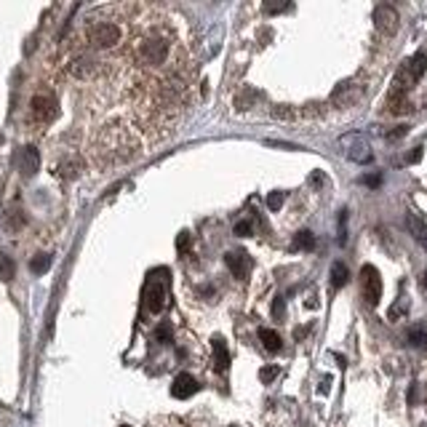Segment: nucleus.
<instances>
[{"mask_svg": "<svg viewBox=\"0 0 427 427\" xmlns=\"http://www.w3.org/2000/svg\"><path fill=\"white\" fill-rule=\"evenodd\" d=\"M166 275H168L166 270L158 272V278H155V272H152V278L144 286V307H147L152 315L161 312L163 307H166V299H168V278H166Z\"/></svg>", "mask_w": 427, "mask_h": 427, "instance_id": "f257e3e1", "label": "nucleus"}, {"mask_svg": "<svg viewBox=\"0 0 427 427\" xmlns=\"http://www.w3.org/2000/svg\"><path fill=\"white\" fill-rule=\"evenodd\" d=\"M339 147L345 150V155L355 163H371L374 161V152H371V144L364 134H345L339 139Z\"/></svg>", "mask_w": 427, "mask_h": 427, "instance_id": "f03ea898", "label": "nucleus"}, {"mask_svg": "<svg viewBox=\"0 0 427 427\" xmlns=\"http://www.w3.org/2000/svg\"><path fill=\"white\" fill-rule=\"evenodd\" d=\"M361 288H364V299L368 305H379V299H382V278H379V270L374 265H364V270H361Z\"/></svg>", "mask_w": 427, "mask_h": 427, "instance_id": "7ed1b4c3", "label": "nucleus"}, {"mask_svg": "<svg viewBox=\"0 0 427 427\" xmlns=\"http://www.w3.org/2000/svg\"><path fill=\"white\" fill-rule=\"evenodd\" d=\"M57 112H59V107H57V99L51 97V94H35L32 97V102H30V115H32V121L35 123H51L57 118Z\"/></svg>", "mask_w": 427, "mask_h": 427, "instance_id": "20e7f679", "label": "nucleus"}, {"mask_svg": "<svg viewBox=\"0 0 427 427\" xmlns=\"http://www.w3.org/2000/svg\"><path fill=\"white\" fill-rule=\"evenodd\" d=\"M364 97V86L358 81H345L337 86V91L331 94V104L334 107H350V104H355L358 99Z\"/></svg>", "mask_w": 427, "mask_h": 427, "instance_id": "39448f33", "label": "nucleus"}, {"mask_svg": "<svg viewBox=\"0 0 427 427\" xmlns=\"http://www.w3.org/2000/svg\"><path fill=\"white\" fill-rule=\"evenodd\" d=\"M374 21H377V30H379V32L393 35V32L398 30V11H395L393 6H377Z\"/></svg>", "mask_w": 427, "mask_h": 427, "instance_id": "423d86ee", "label": "nucleus"}, {"mask_svg": "<svg viewBox=\"0 0 427 427\" xmlns=\"http://www.w3.org/2000/svg\"><path fill=\"white\" fill-rule=\"evenodd\" d=\"M224 265L230 267V272H232L235 278H246V275L251 272V257H248L246 251H230V254L224 257Z\"/></svg>", "mask_w": 427, "mask_h": 427, "instance_id": "0eeeda50", "label": "nucleus"}, {"mask_svg": "<svg viewBox=\"0 0 427 427\" xmlns=\"http://www.w3.org/2000/svg\"><path fill=\"white\" fill-rule=\"evenodd\" d=\"M38 166H41V155H38V150L35 147H24L19 152V168L24 177H32L35 171H38Z\"/></svg>", "mask_w": 427, "mask_h": 427, "instance_id": "6e6552de", "label": "nucleus"}, {"mask_svg": "<svg viewBox=\"0 0 427 427\" xmlns=\"http://www.w3.org/2000/svg\"><path fill=\"white\" fill-rule=\"evenodd\" d=\"M171 393H174L177 398H190V395H195V393H198V382H195V377H190V374H179V377L174 379Z\"/></svg>", "mask_w": 427, "mask_h": 427, "instance_id": "1a4fd4ad", "label": "nucleus"}, {"mask_svg": "<svg viewBox=\"0 0 427 427\" xmlns=\"http://www.w3.org/2000/svg\"><path fill=\"white\" fill-rule=\"evenodd\" d=\"M211 347H214V366H217V371H227V366H230V352H227V345H224L222 337H214Z\"/></svg>", "mask_w": 427, "mask_h": 427, "instance_id": "9d476101", "label": "nucleus"}, {"mask_svg": "<svg viewBox=\"0 0 427 427\" xmlns=\"http://www.w3.org/2000/svg\"><path fill=\"white\" fill-rule=\"evenodd\" d=\"M387 110H390L393 115H406L408 110H411L406 94H393V91H390V97H387Z\"/></svg>", "mask_w": 427, "mask_h": 427, "instance_id": "9b49d317", "label": "nucleus"}, {"mask_svg": "<svg viewBox=\"0 0 427 427\" xmlns=\"http://www.w3.org/2000/svg\"><path fill=\"white\" fill-rule=\"evenodd\" d=\"M406 224H408V230H411V235H414L422 246H427V224L422 222L419 217H414V214H408L406 217Z\"/></svg>", "mask_w": 427, "mask_h": 427, "instance_id": "f8f14e48", "label": "nucleus"}, {"mask_svg": "<svg viewBox=\"0 0 427 427\" xmlns=\"http://www.w3.org/2000/svg\"><path fill=\"white\" fill-rule=\"evenodd\" d=\"M259 339H262L265 350H270V352H278L281 345H284V342H281V337H278L272 328H262V331H259Z\"/></svg>", "mask_w": 427, "mask_h": 427, "instance_id": "ddd939ff", "label": "nucleus"}, {"mask_svg": "<svg viewBox=\"0 0 427 427\" xmlns=\"http://www.w3.org/2000/svg\"><path fill=\"white\" fill-rule=\"evenodd\" d=\"M347 281H350L347 267L342 265V262H334V267H331V286H334V288H342Z\"/></svg>", "mask_w": 427, "mask_h": 427, "instance_id": "4468645a", "label": "nucleus"}, {"mask_svg": "<svg viewBox=\"0 0 427 427\" xmlns=\"http://www.w3.org/2000/svg\"><path fill=\"white\" fill-rule=\"evenodd\" d=\"M294 248H299V251H312V248H315V235H312L310 230L297 232V235H294Z\"/></svg>", "mask_w": 427, "mask_h": 427, "instance_id": "2eb2a0df", "label": "nucleus"}, {"mask_svg": "<svg viewBox=\"0 0 427 427\" xmlns=\"http://www.w3.org/2000/svg\"><path fill=\"white\" fill-rule=\"evenodd\" d=\"M14 272H17L14 259H11L8 254H3V251H0V281H11V278H14Z\"/></svg>", "mask_w": 427, "mask_h": 427, "instance_id": "dca6fc26", "label": "nucleus"}, {"mask_svg": "<svg viewBox=\"0 0 427 427\" xmlns=\"http://www.w3.org/2000/svg\"><path fill=\"white\" fill-rule=\"evenodd\" d=\"M408 342L414 347H427V331L422 326H414V328L408 331Z\"/></svg>", "mask_w": 427, "mask_h": 427, "instance_id": "f3484780", "label": "nucleus"}, {"mask_svg": "<svg viewBox=\"0 0 427 427\" xmlns=\"http://www.w3.org/2000/svg\"><path fill=\"white\" fill-rule=\"evenodd\" d=\"M297 115H299V110L286 107V104H281V107H275V110H272V118H278V121H294Z\"/></svg>", "mask_w": 427, "mask_h": 427, "instance_id": "a211bd4d", "label": "nucleus"}, {"mask_svg": "<svg viewBox=\"0 0 427 427\" xmlns=\"http://www.w3.org/2000/svg\"><path fill=\"white\" fill-rule=\"evenodd\" d=\"M48 267H51V257H48V254H41V257H35V259L30 262V270H32V272H38V275L46 272Z\"/></svg>", "mask_w": 427, "mask_h": 427, "instance_id": "6ab92c4d", "label": "nucleus"}, {"mask_svg": "<svg viewBox=\"0 0 427 427\" xmlns=\"http://www.w3.org/2000/svg\"><path fill=\"white\" fill-rule=\"evenodd\" d=\"M406 310H408V302H406V299H404V297H401V299H398L395 305L390 307V312H387V318H390V321H398L401 315H406Z\"/></svg>", "mask_w": 427, "mask_h": 427, "instance_id": "aec40b11", "label": "nucleus"}, {"mask_svg": "<svg viewBox=\"0 0 427 427\" xmlns=\"http://www.w3.org/2000/svg\"><path fill=\"white\" fill-rule=\"evenodd\" d=\"M78 168H81V161H78V158H72V161L61 163L59 174H61V177H75V174H78Z\"/></svg>", "mask_w": 427, "mask_h": 427, "instance_id": "412c9836", "label": "nucleus"}, {"mask_svg": "<svg viewBox=\"0 0 427 427\" xmlns=\"http://www.w3.org/2000/svg\"><path fill=\"white\" fill-rule=\"evenodd\" d=\"M284 201H286L284 192H270V195H267V208H270V211H278V208L284 206Z\"/></svg>", "mask_w": 427, "mask_h": 427, "instance_id": "4be33fe9", "label": "nucleus"}, {"mask_svg": "<svg viewBox=\"0 0 427 427\" xmlns=\"http://www.w3.org/2000/svg\"><path fill=\"white\" fill-rule=\"evenodd\" d=\"M278 374H281V368H278V366H265L262 371H259V379H262L265 385H270V382H272Z\"/></svg>", "mask_w": 427, "mask_h": 427, "instance_id": "5701e85b", "label": "nucleus"}, {"mask_svg": "<svg viewBox=\"0 0 427 427\" xmlns=\"http://www.w3.org/2000/svg\"><path fill=\"white\" fill-rule=\"evenodd\" d=\"M155 337L161 339L163 345H168V342H171V324H161V326H158V331H155Z\"/></svg>", "mask_w": 427, "mask_h": 427, "instance_id": "b1692460", "label": "nucleus"}, {"mask_svg": "<svg viewBox=\"0 0 427 427\" xmlns=\"http://www.w3.org/2000/svg\"><path fill=\"white\" fill-rule=\"evenodd\" d=\"M177 251H179V254H187V251H190V235H187V232H179V235H177Z\"/></svg>", "mask_w": 427, "mask_h": 427, "instance_id": "393cba45", "label": "nucleus"}, {"mask_svg": "<svg viewBox=\"0 0 427 427\" xmlns=\"http://www.w3.org/2000/svg\"><path fill=\"white\" fill-rule=\"evenodd\" d=\"M235 235H251V222H238L235 224Z\"/></svg>", "mask_w": 427, "mask_h": 427, "instance_id": "a878e982", "label": "nucleus"}, {"mask_svg": "<svg viewBox=\"0 0 427 427\" xmlns=\"http://www.w3.org/2000/svg\"><path fill=\"white\" fill-rule=\"evenodd\" d=\"M272 315H275V318H281V315H284V299H281V297L272 302Z\"/></svg>", "mask_w": 427, "mask_h": 427, "instance_id": "bb28decb", "label": "nucleus"}, {"mask_svg": "<svg viewBox=\"0 0 427 427\" xmlns=\"http://www.w3.org/2000/svg\"><path fill=\"white\" fill-rule=\"evenodd\" d=\"M265 8H267V11H270V14H278V11H288L291 6H278V3H267Z\"/></svg>", "mask_w": 427, "mask_h": 427, "instance_id": "cd10ccee", "label": "nucleus"}, {"mask_svg": "<svg viewBox=\"0 0 427 427\" xmlns=\"http://www.w3.org/2000/svg\"><path fill=\"white\" fill-rule=\"evenodd\" d=\"M404 134H406V126H398L395 131H390V134H387V139H398V137H404Z\"/></svg>", "mask_w": 427, "mask_h": 427, "instance_id": "c85d7f7f", "label": "nucleus"}, {"mask_svg": "<svg viewBox=\"0 0 427 427\" xmlns=\"http://www.w3.org/2000/svg\"><path fill=\"white\" fill-rule=\"evenodd\" d=\"M419 158H422V147H414V152L408 155V163H417Z\"/></svg>", "mask_w": 427, "mask_h": 427, "instance_id": "c756f323", "label": "nucleus"}, {"mask_svg": "<svg viewBox=\"0 0 427 427\" xmlns=\"http://www.w3.org/2000/svg\"><path fill=\"white\" fill-rule=\"evenodd\" d=\"M379 182H382V179H379L377 174H374V177H366V179H364V184H368V187H379Z\"/></svg>", "mask_w": 427, "mask_h": 427, "instance_id": "7c9ffc66", "label": "nucleus"}, {"mask_svg": "<svg viewBox=\"0 0 427 427\" xmlns=\"http://www.w3.org/2000/svg\"><path fill=\"white\" fill-rule=\"evenodd\" d=\"M328 382H331V379H328V377H326V379H324V385L318 387V390H321V393H328Z\"/></svg>", "mask_w": 427, "mask_h": 427, "instance_id": "2f4dec72", "label": "nucleus"}, {"mask_svg": "<svg viewBox=\"0 0 427 427\" xmlns=\"http://www.w3.org/2000/svg\"><path fill=\"white\" fill-rule=\"evenodd\" d=\"M422 288H425V291H427V272H425V275H422Z\"/></svg>", "mask_w": 427, "mask_h": 427, "instance_id": "473e14b6", "label": "nucleus"}, {"mask_svg": "<svg viewBox=\"0 0 427 427\" xmlns=\"http://www.w3.org/2000/svg\"><path fill=\"white\" fill-rule=\"evenodd\" d=\"M425 107H427V99H425Z\"/></svg>", "mask_w": 427, "mask_h": 427, "instance_id": "72a5a7b5", "label": "nucleus"}]
</instances>
